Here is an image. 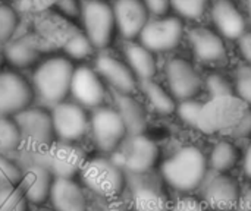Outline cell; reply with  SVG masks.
<instances>
[{"mask_svg":"<svg viewBox=\"0 0 251 211\" xmlns=\"http://www.w3.org/2000/svg\"><path fill=\"white\" fill-rule=\"evenodd\" d=\"M197 128L209 135L247 138L251 135V107L235 94L212 98L203 104Z\"/></svg>","mask_w":251,"mask_h":211,"instance_id":"cell-1","label":"cell"},{"mask_svg":"<svg viewBox=\"0 0 251 211\" xmlns=\"http://www.w3.org/2000/svg\"><path fill=\"white\" fill-rule=\"evenodd\" d=\"M209 173L207 156L196 145L176 150L160 164V179L166 187L182 194L201 188Z\"/></svg>","mask_w":251,"mask_h":211,"instance_id":"cell-2","label":"cell"},{"mask_svg":"<svg viewBox=\"0 0 251 211\" xmlns=\"http://www.w3.org/2000/svg\"><path fill=\"white\" fill-rule=\"evenodd\" d=\"M74 69L66 56H53L40 62L31 78L34 97L49 109L68 100Z\"/></svg>","mask_w":251,"mask_h":211,"instance_id":"cell-3","label":"cell"},{"mask_svg":"<svg viewBox=\"0 0 251 211\" xmlns=\"http://www.w3.org/2000/svg\"><path fill=\"white\" fill-rule=\"evenodd\" d=\"M76 178L85 191L106 201L118 200L128 185L124 169L110 156L101 154L87 157Z\"/></svg>","mask_w":251,"mask_h":211,"instance_id":"cell-4","label":"cell"},{"mask_svg":"<svg viewBox=\"0 0 251 211\" xmlns=\"http://www.w3.org/2000/svg\"><path fill=\"white\" fill-rule=\"evenodd\" d=\"M88 135L96 154L112 156L126 140L128 131L113 106H101L90 113Z\"/></svg>","mask_w":251,"mask_h":211,"instance_id":"cell-5","label":"cell"},{"mask_svg":"<svg viewBox=\"0 0 251 211\" xmlns=\"http://www.w3.org/2000/svg\"><path fill=\"white\" fill-rule=\"evenodd\" d=\"M128 176L151 173L160 159L159 145L144 134L128 135L122 145L110 156Z\"/></svg>","mask_w":251,"mask_h":211,"instance_id":"cell-6","label":"cell"},{"mask_svg":"<svg viewBox=\"0 0 251 211\" xmlns=\"http://www.w3.org/2000/svg\"><path fill=\"white\" fill-rule=\"evenodd\" d=\"M22 138V147L29 153H38L56 142L50 109L29 106L12 116Z\"/></svg>","mask_w":251,"mask_h":211,"instance_id":"cell-7","label":"cell"},{"mask_svg":"<svg viewBox=\"0 0 251 211\" xmlns=\"http://www.w3.org/2000/svg\"><path fill=\"white\" fill-rule=\"evenodd\" d=\"M56 141L79 144L90 129V113L72 100H65L50 109Z\"/></svg>","mask_w":251,"mask_h":211,"instance_id":"cell-8","label":"cell"},{"mask_svg":"<svg viewBox=\"0 0 251 211\" xmlns=\"http://www.w3.org/2000/svg\"><path fill=\"white\" fill-rule=\"evenodd\" d=\"M84 34L96 50L110 46L116 29L113 7L104 0H87L81 9Z\"/></svg>","mask_w":251,"mask_h":211,"instance_id":"cell-9","label":"cell"},{"mask_svg":"<svg viewBox=\"0 0 251 211\" xmlns=\"http://www.w3.org/2000/svg\"><path fill=\"white\" fill-rule=\"evenodd\" d=\"M31 156L35 162L46 166L54 178H76L87 160V154L78 144L59 141Z\"/></svg>","mask_w":251,"mask_h":211,"instance_id":"cell-10","label":"cell"},{"mask_svg":"<svg viewBox=\"0 0 251 211\" xmlns=\"http://www.w3.org/2000/svg\"><path fill=\"white\" fill-rule=\"evenodd\" d=\"M162 179L153 178L150 173L140 176H128L126 189L134 211H169L171 203Z\"/></svg>","mask_w":251,"mask_h":211,"instance_id":"cell-11","label":"cell"},{"mask_svg":"<svg viewBox=\"0 0 251 211\" xmlns=\"http://www.w3.org/2000/svg\"><path fill=\"white\" fill-rule=\"evenodd\" d=\"M69 97L85 110H96L104 106L107 87L94 68L82 65L74 69Z\"/></svg>","mask_w":251,"mask_h":211,"instance_id":"cell-12","label":"cell"},{"mask_svg":"<svg viewBox=\"0 0 251 211\" xmlns=\"http://www.w3.org/2000/svg\"><path fill=\"white\" fill-rule=\"evenodd\" d=\"M31 82L16 70H0V116H15L32 106Z\"/></svg>","mask_w":251,"mask_h":211,"instance_id":"cell-13","label":"cell"},{"mask_svg":"<svg viewBox=\"0 0 251 211\" xmlns=\"http://www.w3.org/2000/svg\"><path fill=\"white\" fill-rule=\"evenodd\" d=\"M240 192V185L228 173L212 172L201 185L203 203L209 207V210L229 211L237 209Z\"/></svg>","mask_w":251,"mask_h":211,"instance_id":"cell-14","label":"cell"},{"mask_svg":"<svg viewBox=\"0 0 251 211\" xmlns=\"http://www.w3.org/2000/svg\"><path fill=\"white\" fill-rule=\"evenodd\" d=\"M184 34L182 22L178 18H162L149 21L138 38L140 43L153 53H163L174 50Z\"/></svg>","mask_w":251,"mask_h":211,"instance_id":"cell-15","label":"cell"},{"mask_svg":"<svg viewBox=\"0 0 251 211\" xmlns=\"http://www.w3.org/2000/svg\"><path fill=\"white\" fill-rule=\"evenodd\" d=\"M166 82L169 93L174 98L188 100L193 98L201 88V76L197 69L187 59L174 57L166 63L165 68Z\"/></svg>","mask_w":251,"mask_h":211,"instance_id":"cell-16","label":"cell"},{"mask_svg":"<svg viewBox=\"0 0 251 211\" xmlns=\"http://www.w3.org/2000/svg\"><path fill=\"white\" fill-rule=\"evenodd\" d=\"M21 167H22V176L18 184V188L24 194L28 204L41 207L46 203H49L50 189L54 181L51 172L41 163L35 162L34 159H31L29 163Z\"/></svg>","mask_w":251,"mask_h":211,"instance_id":"cell-17","label":"cell"},{"mask_svg":"<svg viewBox=\"0 0 251 211\" xmlns=\"http://www.w3.org/2000/svg\"><path fill=\"white\" fill-rule=\"evenodd\" d=\"M94 69L100 75V78L116 93L134 94L138 88V79L131 68L126 65V62L112 54H97L94 59Z\"/></svg>","mask_w":251,"mask_h":211,"instance_id":"cell-18","label":"cell"},{"mask_svg":"<svg viewBox=\"0 0 251 211\" xmlns=\"http://www.w3.org/2000/svg\"><path fill=\"white\" fill-rule=\"evenodd\" d=\"M49 204L54 211H88L85 189L76 178H54Z\"/></svg>","mask_w":251,"mask_h":211,"instance_id":"cell-19","label":"cell"},{"mask_svg":"<svg viewBox=\"0 0 251 211\" xmlns=\"http://www.w3.org/2000/svg\"><path fill=\"white\" fill-rule=\"evenodd\" d=\"M112 7L116 29L129 41L138 37L149 22V10L141 0H116Z\"/></svg>","mask_w":251,"mask_h":211,"instance_id":"cell-20","label":"cell"},{"mask_svg":"<svg viewBox=\"0 0 251 211\" xmlns=\"http://www.w3.org/2000/svg\"><path fill=\"white\" fill-rule=\"evenodd\" d=\"M113 104L126 126L128 135L144 134L147 128V110L132 94L113 91Z\"/></svg>","mask_w":251,"mask_h":211,"instance_id":"cell-21","label":"cell"},{"mask_svg":"<svg viewBox=\"0 0 251 211\" xmlns=\"http://www.w3.org/2000/svg\"><path fill=\"white\" fill-rule=\"evenodd\" d=\"M190 44L196 57L201 62L213 63L224 60L226 48L222 38L210 29L196 28L190 31Z\"/></svg>","mask_w":251,"mask_h":211,"instance_id":"cell-22","label":"cell"},{"mask_svg":"<svg viewBox=\"0 0 251 211\" xmlns=\"http://www.w3.org/2000/svg\"><path fill=\"white\" fill-rule=\"evenodd\" d=\"M212 16L218 29L226 38L237 40L246 32V21L229 0H218L213 4Z\"/></svg>","mask_w":251,"mask_h":211,"instance_id":"cell-23","label":"cell"},{"mask_svg":"<svg viewBox=\"0 0 251 211\" xmlns=\"http://www.w3.org/2000/svg\"><path fill=\"white\" fill-rule=\"evenodd\" d=\"M125 62L140 81L153 79L157 70V63L153 51L146 48L141 43L128 41L124 48Z\"/></svg>","mask_w":251,"mask_h":211,"instance_id":"cell-24","label":"cell"},{"mask_svg":"<svg viewBox=\"0 0 251 211\" xmlns=\"http://www.w3.org/2000/svg\"><path fill=\"white\" fill-rule=\"evenodd\" d=\"M40 48L28 40L9 41L3 50V57L16 69H26L34 65H38Z\"/></svg>","mask_w":251,"mask_h":211,"instance_id":"cell-25","label":"cell"},{"mask_svg":"<svg viewBox=\"0 0 251 211\" xmlns=\"http://www.w3.org/2000/svg\"><path fill=\"white\" fill-rule=\"evenodd\" d=\"M138 88L143 91V94L146 95V98L149 100L150 106L156 113L163 116H169L175 113L176 110L175 98L160 84L154 82L153 79H147V81H140Z\"/></svg>","mask_w":251,"mask_h":211,"instance_id":"cell-26","label":"cell"},{"mask_svg":"<svg viewBox=\"0 0 251 211\" xmlns=\"http://www.w3.org/2000/svg\"><path fill=\"white\" fill-rule=\"evenodd\" d=\"M240 151L229 141H221L212 148L207 162L209 169L216 173H229L240 163Z\"/></svg>","mask_w":251,"mask_h":211,"instance_id":"cell-27","label":"cell"},{"mask_svg":"<svg viewBox=\"0 0 251 211\" xmlns=\"http://www.w3.org/2000/svg\"><path fill=\"white\" fill-rule=\"evenodd\" d=\"M22 148L21 132L10 116H0V154L12 157Z\"/></svg>","mask_w":251,"mask_h":211,"instance_id":"cell-28","label":"cell"},{"mask_svg":"<svg viewBox=\"0 0 251 211\" xmlns=\"http://www.w3.org/2000/svg\"><path fill=\"white\" fill-rule=\"evenodd\" d=\"M63 50L66 53V57L71 60H85L90 59L94 54V47L88 37L84 32H75L69 35L63 44Z\"/></svg>","mask_w":251,"mask_h":211,"instance_id":"cell-29","label":"cell"},{"mask_svg":"<svg viewBox=\"0 0 251 211\" xmlns=\"http://www.w3.org/2000/svg\"><path fill=\"white\" fill-rule=\"evenodd\" d=\"M0 211H29V204L18 185H0Z\"/></svg>","mask_w":251,"mask_h":211,"instance_id":"cell-30","label":"cell"},{"mask_svg":"<svg viewBox=\"0 0 251 211\" xmlns=\"http://www.w3.org/2000/svg\"><path fill=\"white\" fill-rule=\"evenodd\" d=\"M18 15L13 7L0 4V43H9L18 28Z\"/></svg>","mask_w":251,"mask_h":211,"instance_id":"cell-31","label":"cell"},{"mask_svg":"<svg viewBox=\"0 0 251 211\" xmlns=\"http://www.w3.org/2000/svg\"><path fill=\"white\" fill-rule=\"evenodd\" d=\"M22 176V167L12 157L0 154V185H18Z\"/></svg>","mask_w":251,"mask_h":211,"instance_id":"cell-32","label":"cell"},{"mask_svg":"<svg viewBox=\"0 0 251 211\" xmlns=\"http://www.w3.org/2000/svg\"><path fill=\"white\" fill-rule=\"evenodd\" d=\"M235 91L237 97L251 107V65H243L237 69Z\"/></svg>","mask_w":251,"mask_h":211,"instance_id":"cell-33","label":"cell"},{"mask_svg":"<svg viewBox=\"0 0 251 211\" xmlns=\"http://www.w3.org/2000/svg\"><path fill=\"white\" fill-rule=\"evenodd\" d=\"M201 107H203L201 103L196 101L194 98H188V100H181L176 104L175 112L182 122H185L190 126H197V120H199Z\"/></svg>","mask_w":251,"mask_h":211,"instance_id":"cell-34","label":"cell"},{"mask_svg":"<svg viewBox=\"0 0 251 211\" xmlns=\"http://www.w3.org/2000/svg\"><path fill=\"white\" fill-rule=\"evenodd\" d=\"M207 0H171V6L184 18L197 19L203 15Z\"/></svg>","mask_w":251,"mask_h":211,"instance_id":"cell-35","label":"cell"},{"mask_svg":"<svg viewBox=\"0 0 251 211\" xmlns=\"http://www.w3.org/2000/svg\"><path fill=\"white\" fill-rule=\"evenodd\" d=\"M206 87L212 98H219V97H226V95H234V88L229 84V81L219 75V73H212L206 79Z\"/></svg>","mask_w":251,"mask_h":211,"instance_id":"cell-36","label":"cell"},{"mask_svg":"<svg viewBox=\"0 0 251 211\" xmlns=\"http://www.w3.org/2000/svg\"><path fill=\"white\" fill-rule=\"evenodd\" d=\"M169 211H210L209 207L203 203V200H196L191 197L179 198L175 204L171 206Z\"/></svg>","mask_w":251,"mask_h":211,"instance_id":"cell-37","label":"cell"},{"mask_svg":"<svg viewBox=\"0 0 251 211\" xmlns=\"http://www.w3.org/2000/svg\"><path fill=\"white\" fill-rule=\"evenodd\" d=\"M57 6L59 9L68 15V16H79L81 15V9H82V4L79 3V0H59L57 1Z\"/></svg>","mask_w":251,"mask_h":211,"instance_id":"cell-38","label":"cell"},{"mask_svg":"<svg viewBox=\"0 0 251 211\" xmlns=\"http://www.w3.org/2000/svg\"><path fill=\"white\" fill-rule=\"evenodd\" d=\"M149 12L154 15H165L171 6V0H141Z\"/></svg>","mask_w":251,"mask_h":211,"instance_id":"cell-39","label":"cell"},{"mask_svg":"<svg viewBox=\"0 0 251 211\" xmlns=\"http://www.w3.org/2000/svg\"><path fill=\"white\" fill-rule=\"evenodd\" d=\"M238 47L240 51L243 54V57L251 65V32H244L240 38H238Z\"/></svg>","mask_w":251,"mask_h":211,"instance_id":"cell-40","label":"cell"},{"mask_svg":"<svg viewBox=\"0 0 251 211\" xmlns=\"http://www.w3.org/2000/svg\"><path fill=\"white\" fill-rule=\"evenodd\" d=\"M237 209L238 211H251V185L241 189Z\"/></svg>","mask_w":251,"mask_h":211,"instance_id":"cell-41","label":"cell"},{"mask_svg":"<svg viewBox=\"0 0 251 211\" xmlns=\"http://www.w3.org/2000/svg\"><path fill=\"white\" fill-rule=\"evenodd\" d=\"M241 164H243V172H244L246 178L251 181V144L247 147V150H246V153L243 156Z\"/></svg>","mask_w":251,"mask_h":211,"instance_id":"cell-42","label":"cell"},{"mask_svg":"<svg viewBox=\"0 0 251 211\" xmlns=\"http://www.w3.org/2000/svg\"><path fill=\"white\" fill-rule=\"evenodd\" d=\"M247 10H249V18L251 21V0H247Z\"/></svg>","mask_w":251,"mask_h":211,"instance_id":"cell-43","label":"cell"},{"mask_svg":"<svg viewBox=\"0 0 251 211\" xmlns=\"http://www.w3.org/2000/svg\"><path fill=\"white\" fill-rule=\"evenodd\" d=\"M35 211H54V210H53V209H50V207H43V206H41L38 210H35Z\"/></svg>","mask_w":251,"mask_h":211,"instance_id":"cell-44","label":"cell"},{"mask_svg":"<svg viewBox=\"0 0 251 211\" xmlns=\"http://www.w3.org/2000/svg\"><path fill=\"white\" fill-rule=\"evenodd\" d=\"M3 62H4V57H3V53H0V68L3 65Z\"/></svg>","mask_w":251,"mask_h":211,"instance_id":"cell-45","label":"cell"}]
</instances>
